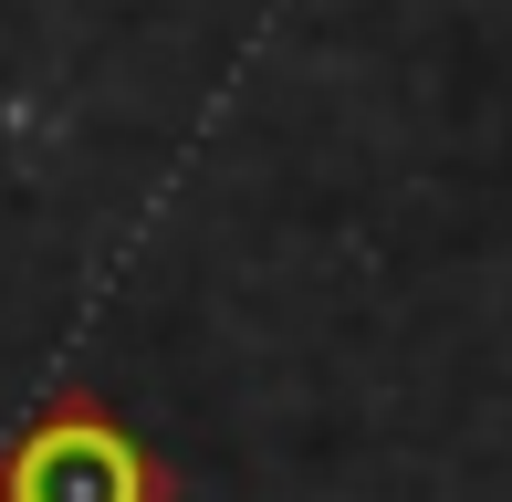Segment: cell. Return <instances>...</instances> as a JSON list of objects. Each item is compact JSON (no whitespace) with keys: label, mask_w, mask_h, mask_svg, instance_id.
<instances>
[{"label":"cell","mask_w":512,"mask_h":502,"mask_svg":"<svg viewBox=\"0 0 512 502\" xmlns=\"http://www.w3.org/2000/svg\"><path fill=\"white\" fill-rule=\"evenodd\" d=\"M0 502H168V482L105 398H53L0 450Z\"/></svg>","instance_id":"6da1fadb"}]
</instances>
